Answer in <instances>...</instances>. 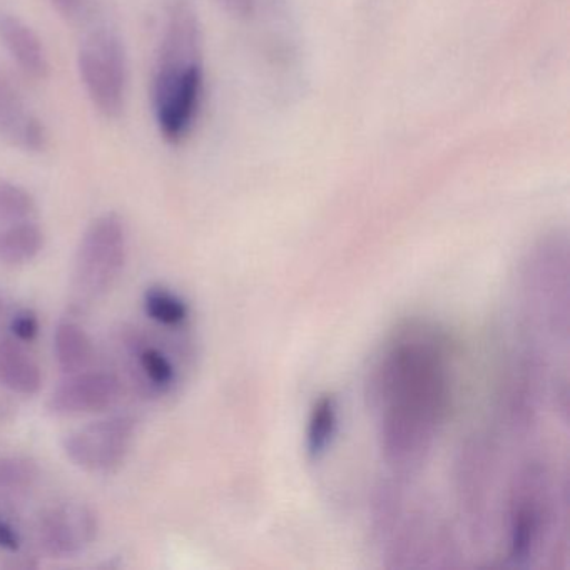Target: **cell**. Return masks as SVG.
I'll use <instances>...</instances> for the list:
<instances>
[{
  "label": "cell",
  "instance_id": "22",
  "mask_svg": "<svg viewBox=\"0 0 570 570\" xmlns=\"http://www.w3.org/2000/svg\"><path fill=\"white\" fill-rule=\"evenodd\" d=\"M21 533L18 532V529L4 515H0V549L18 552L21 549Z\"/></svg>",
  "mask_w": 570,
  "mask_h": 570
},
{
  "label": "cell",
  "instance_id": "3",
  "mask_svg": "<svg viewBox=\"0 0 570 570\" xmlns=\"http://www.w3.org/2000/svg\"><path fill=\"white\" fill-rule=\"evenodd\" d=\"M128 259V229L115 212L102 213L82 233L72 269V289L85 302L115 288Z\"/></svg>",
  "mask_w": 570,
  "mask_h": 570
},
{
  "label": "cell",
  "instance_id": "21",
  "mask_svg": "<svg viewBox=\"0 0 570 570\" xmlns=\"http://www.w3.org/2000/svg\"><path fill=\"white\" fill-rule=\"evenodd\" d=\"M218 2L228 14L236 19H243V21L252 19L258 9V0H218Z\"/></svg>",
  "mask_w": 570,
  "mask_h": 570
},
{
  "label": "cell",
  "instance_id": "23",
  "mask_svg": "<svg viewBox=\"0 0 570 570\" xmlns=\"http://www.w3.org/2000/svg\"><path fill=\"white\" fill-rule=\"evenodd\" d=\"M18 98L14 91H12L11 86L4 81V79L0 78V111L9 105V102L14 101Z\"/></svg>",
  "mask_w": 570,
  "mask_h": 570
},
{
  "label": "cell",
  "instance_id": "19",
  "mask_svg": "<svg viewBox=\"0 0 570 570\" xmlns=\"http://www.w3.org/2000/svg\"><path fill=\"white\" fill-rule=\"evenodd\" d=\"M39 330H41V325H39L38 315H36L32 309H21V312H18L12 316V338L18 340V342H35V340L38 338Z\"/></svg>",
  "mask_w": 570,
  "mask_h": 570
},
{
  "label": "cell",
  "instance_id": "13",
  "mask_svg": "<svg viewBox=\"0 0 570 570\" xmlns=\"http://www.w3.org/2000/svg\"><path fill=\"white\" fill-rule=\"evenodd\" d=\"M45 248V232L31 219L0 229V263L22 266L35 262Z\"/></svg>",
  "mask_w": 570,
  "mask_h": 570
},
{
  "label": "cell",
  "instance_id": "5",
  "mask_svg": "<svg viewBox=\"0 0 570 570\" xmlns=\"http://www.w3.org/2000/svg\"><path fill=\"white\" fill-rule=\"evenodd\" d=\"M136 420L115 415L96 420L66 435L62 446L68 459L89 473H111L125 463L132 440Z\"/></svg>",
  "mask_w": 570,
  "mask_h": 570
},
{
  "label": "cell",
  "instance_id": "17",
  "mask_svg": "<svg viewBox=\"0 0 570 570\" xmlns=\"http://www.w3.org/2000/svg\"><path fill=\"white\" fill-rule=\"evenodd\" d=\"M36 213V199L24 186L0 178V225L31 219Z\"/></svg>",
  "mask_w": 570,
  "mask_h": 570
},
{
  "label": "cell",
  "instance_id": "4",
  "mask_svg": "<svg viewBox=\"0 0 570 570\" xmlns=\"http://www.w3.org/2000/svg\"><path fill=\"white\" fill-rule=\"evenodd\" d=\"M78 71L98 112L108 119L119 118L125 112L129 81L128 55L119 36L108 29L91 32L79 48Z\"/></svg>",
  "mask_w": 570,
  "mask_h": 570
},
{
  "label": "cell",
  "instance_id": "9",
  "mask_svg": "<svg viewBox=\"0 0 570 570\" xmlns=\"http://www.w3.org/2000/svg\"><path fill=\"white\" fill-rule=\"evenodd\" d=\"M0 45L22 75L36 81L48 79L51 61L45 42L31 26L6 9H0Z\"/></svg>",
  "mask_w": 570,
  "mask_h": 570
},
{
  "label": "cell",
  "instance_id": "14",
  "mask_svg": "<svg viewBox=\"0 0 570 570\" xmlns=\"http://www.w3.org/2000/svg\"><path fill=\"white\" fill-rule=\"evenodd\" d=\"M338 430V403L333 395H322L313 403L306 425V452L320 459L332 446Z\"/></svg>",
  "mask_w": 570,
  "mask_h": 570
},
{
  "label": "cell",
  "instance_id": "1",
  "mask_svg": "<svg viewBox=\"0 0 570 570\" xmlns=\"http://www.w3.org/2000/svg\"><path fill=\"white\" fill-rule=\"evenodd\" d=\"M452 352L429 326L403 330L386 348L376 373L380 440L389 462L412 465L432 446L449 415Z\"/></svg>",
  "mask_w": 570,
  "mask_h": 570
},
{
  "label": "cell",
  "instance_id": "2",
  "mask_svg": "<svg viewBox=\"0 0 570 570\" xmlns=\"http://www.w3.org/2000/svg\"><path fill=\"white\" fill-rule=\"evenodd\" d=\"M205 89L203 35L186 0L169 9L153 78V111L166 141L179 145L195 128Z\"/></svg>",
  "mask_w": 570,
  "mask_h": 570
},
{
  "label": "cell",
  "instance_id": "7",
  "mask_svg": "<svg viewBox=\"0 0 570 570\" xmlns=\"http://www.w3.org/2000/svg\"><path fill=\"white\" fill-rule=\"evenodd\" d=\"M121 395V380L111 372L82 370L62 380L49 395V413L79 416L111 409Z\"/></svg>",
  "mask_w": 570,
  "mask_h": 570
},
{
  "label": "cell",
  "instance_id": "12",
  "mask_svg": "<svg viewBox=\"0 0 570 570\" xmlns=\"http://www.w3.org/2000/svg\"><path fill=\"white\" fill-rule=\"evenodd\" d=\"M55 356L66 375L88 370L95 358L91 336L79 323L62 320L55 332Z\"/></svg>",
  "mask_w": 570,
  "mask_h": 570
},
{
  "label": "cell",
  "instance_id": "6",
  "mask_svg": "<svg viewBox=\"0 0 570 570\" xmlns=\"http://www.w3.org/2000/svg\"><path fill=\"white\" fill-rule=\"evenodd\" d=\"M99 519L86 503L66 502L49 507L36 525L39 546L55 559H72L98 539Z\"/></svg>",
  "mask_w": 570,
  "mask_h": 570
},
{
  "label": "cell",
  "instance_id": "15",
  "mask_svg": "<svg viewBox=\"0 0 570 570\" xmlns=\"http://www.w3.org/2000/svg\"><path fill=\"white\" fill-rule=\"evenodd\" d=\"M41 470L29 456L11 455L0 459V499L18 500L31 492Z\"/></svg>",
  "mask_w": 570,
  "mask_h": 570
},
{
  "label": "cell",
  "instance_id": "10",
  "mask_svg": "<svg viewBox=\"0 0 570 570\" xmlns=\"http://www.w3.org/2000/svg\"><path fill=\"white\" fill-rule=\"evenodd\" d=\"M0 385L16 395L35 396L42 389V370L16 338L0 340Z\"/></svg>",
  "mask_w": 570,
  "mask_h": 570
},
{
  "label": "cell",
  "instance_id": "24",
  "mask_svg": "<svg viewBox=\"0 0 570 570\" xmlns=\"http://www.w3.org/2000/svg\"><path fill=\"white\" fill-rule=\"evenodd\" d=\"M4 312V299L0 298V315Z\"/></svg>",
  "mask_w": 570,
  "mask_h": 570
},
{
  "label": "cell",
  "instance_id": "18",
  "mask_svg": "<svg viewBox=\"0 0 570 570\" xmlns=\"http://www.w3.org/2000/svg\"><path fill=\"white\" fill-rule=\"evenodd\" d=\"M139 368L142 375L151 383L153 389L168 390L176 380V368L171 360L155 346H142L138 352Z\"/></svg>",
  "mask_w": 570,
  "mask_h": 570
},
{
  "label": "cell",
  "instance_id": "16",
  "mask_svg": "<svg viewBox=\"0 0 570 570\" xmlns=\"http://www.w3.org/2000/svg\"><path fill=\"white\" fill-rule=\"evenodd\" d=\"M142 306L146 315L163 326H179L189 318L188 303L163 286H151L146 289Z\"/></svg>",
  "mask_w": 570,
  "mask_h": 570
},
{
  "label": "cell",
  "instance_id": "20",
  "mask_svg": "<svg viewBox=\"0 0 570 570\" xmlns=\"http://www.w3.org/2000/svg\"><path fill=\"white\" fill-rule=\"evenodd\" d=\"M52 8L68 19V21H81L88 14V0H49Z\"/></svg>",
  "mask_w": 570,
  "mask_h": 570
},
{
  "label": "cell",
  "instance_id": "8",
  "mask_svg": "<svg viewBox=\"0 0 570 570\" xmlns=\"http://www.w3.org/2000/svg\"><path fill=\"white\" fill-rule=\"evenodd\" d=\"M542 473L529 469L517 483L509 509V553L512 559H529L542 537L547 519Z\"/></svg>",
  "mask_w": 570,
  "mask_h": 570
},
{
  "label": "cell",
  "instance_id": "11",
  "mask_svg": "<svg viewBox=\"0 0 570 570\" xmlns=\"http://www.w3.org/2000/svg\"><path fill=\"white\" fill-rule=\"evenodd\" d=\"M0 136L26 153H42L48 148V129L45 122L16 98L0 111Z\"/></svg>",
  "mask_w": 570,
  "mask_h": 570
}]
</instances>
